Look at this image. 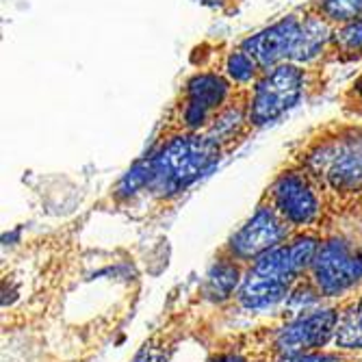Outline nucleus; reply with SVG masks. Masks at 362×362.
Instances as JSON below:
<instances>
[{"mask_svg":"<svg viewBox=\"0 0 362 362\" xmlns=\"http://www.w3.org/2000/svg\"><path fill=\"white\" fill-rule=\"evenodd\" d=\"M286 158L317 178L334 219L362 202V122L330 119L315 126L291 146Z\"/></svg>","mask_w":362,"mask_h":362,"instance_id":"obj_1","label":"nucleus"},{"mask_svg":"<svg viewBox=\"0 0 362 362\" xmlns=\"http://www.w3.org/2000/svg\"><path fill=\"white\" fill-rule=\"evenodd\" d=\"M323 235L298 233L247 265L243 282L230 306L243 313H265L291 300L310 269Z\"/></svg>","mask_w":362,"mask_h":362,"instance_id":"obj_2","label":"nucleus"},{"mask_svg":"<svg viewBox=\"0 0 362 362\" xmlns=\"http://www.w3.org/2000/svg\"><path fill=\"white\" fill-rule=\"evenodd\" d=\"M144 156L148 158L150 178L141 197H150L156 206H168L215 170L228 154L209 135L195 133L154 139Z\"/></svg>","mask_w":362,"mask_h":362,"instance_id":"obj_3","label":"nucleus"},{"mask_svg":"<svg viewBox=\"0 0 362 362\" xmlns=\"http://www.w3.org/2000/svg\"><path fill=\"white\" fill-rule=\"evenodd\" d=\"M332 33L334 26L304 3L274 24L241 40L239 46L258 63L262 72L280 63L321 65Z\"/></svg>","mask_w":362,"mask_h":362,"instance_id":"obj_4","label":"nucleus"},{"mask_svg":"<svg viewBox=\"0 0 362 362\" xmlns=\"http://www.w3.org/2000/svg\"><path fill=\"white\" fill-rule=\"evenodd\" d=\"M362 286V228L351 219L337 223L321 237L315 260L291 300L334 302Z\"/></svg>","mask_w":362,"mask_h":362,"instance_id":"obj_5","label":"nucleus"},{"mask_svg":"<svg viewBox=\"0 0 362 362\" xmlns=\"http://www.w3.org/2000/svg\"><path fill=\"white\" fill-rule=\"evenodd\" d=\"M323 65H300L280 63L272 70H265L258 81L247 89V115L254 135L282 119L302 100H308L315 93L323 91L327 76Z\"/></svg>","mask_w":362,"mask_h":362,"instance_id":"obj_6","label":"nucleus"},{"mask_svg":"<svg viewBox=\"0 0 362 362\" xmlns=\"http://www.w3.org/2000/svg\"><path fill=\"white\" fill-rule=\"evenodd\" d=\"M237 91L239 87H235L221 72L213 68H195L182 81L165 113H163L154 139L206 133L217 113Z\"/></svg>","mask_w":362,"mask_h":362,"instance_id":"obj_7","label":"nucleus"},{"mask_svg":"<svg viewBox=\"0 0 362 362\" xmlns=\"http://www.w3.org/2000/svg\"><path fill=\"white\" fill-rule=\"evenodd\" d=\"M343 300L317 304L291 317L278 319L265 327H256L252 332L239 334V339L265 356L269 362L286 354L330 347L341 319Z\"/></svg>","mask_w":362,"mask_h":362,"instance_id":"obj_8","label":"nucleus"},{"mask_svg":"<svg viewBox=\"0 0 362 362\" xmlns=\"http://www.w3.org/2000/svg\"><path fill=\"white\" fill-rule=\"evenodd\" d=\"M260 195L267 197L295 235H325L337 223L317 178L291 158H286L278 168V172Z\"/></svg>","mask_w":362,"mask_h":362,"instance_id":"obj_9","label":"nucleus"},{"mask_svg":"<svg viewBox=\"0 0 362 362\" xmlns=\"http://www.w3.org/2000/svg\"><path fill=\"white\" fill-rule=\"evenodd\" d=\"M293 235L295 233L291 230V226L278 215L272 202L260 195L252 215L226 239L219 252L228 254L230 258L239 260L241 265L247 267L262 254L278 247Z\"/></svg>","mask_w":362,"mask_h":362,"instance_id":"obj_10","label":"nucleus"},{"mask_svg":"<svg viewBox=\"0 0 362 362\" xmlns=\"http://www.w3.org/2000/svg\"><path fill=\"white\" fill-rule=\"evenodd\" d=\"M245 269L247 267L239 260L217 250L200 282V288H197V300L211 306H230L243 282Z\"/></svg>","mask_w":362,"mask_h":362,"instance_id":"obj_11","label":"nucleus"},{"mask_svg":"<svg viewBox=\"0 0 362 362\" xmlns=\"http://www.w3.org/2000/svg\"><path fill=\"white\" fill-rule=\"evenodd\" d=\"M204 135L215 139L226 150L228 156L237 152L247 139L254 137L250 115H247V89H239L230 98V103L217 113V117L206 128Z\"/></svg>","mask_w":362,"mask_h":362,"instance_id":"obj_12","label":"nucleus"},{"mask_svg":"<svg viewBox=\"0 0 362 362\" xmlns=\"http://www.w3.org/2000/svg\"><path fill=\"white\" fill-rule=\"evenodd\" d=\"M191 306H180L154 327L152 334L141 343V347L130 358V362H170L178 343L185 339L189 327Z\"/></svg>","mask_w":362,"mask_h":362,"instance_id":"obj_13","label":"nucleus"},{"mask_svg":"<svg viewBox=\"0 0 362 362\" xmlns=\"http://www.w3.org/2000/svg\"><path fill=\"white\" fill-rule=\"evenodd\" d=\"M358 61H362V18L334 26L321 65L330 68V65H349Z\"/></svg>","mask_w":362,"mask_h":362,"instance_id":"obj_14","label":"nucleus"},{"mask_svg":"<svg viewBox=\"0 0 362 362\" xmlns=\"http://www.w3.org/2000/svg\"><path fill=\"white\" fill-rule=\"evenodd\" d=\"M332 347L362 356V286L343 300V310Z\"/></svg>","mask_w":362,"mask_h":362,"instance_id":"obj_15","label":"nucleus"},{"mask_svg":"<svg viewBox=\"0 0 362 362\" xmlns=\"http://www.w3.org/2000/svg\"><path fill=\"white\" fill-rule=\"evenodd\" d=\"M308 7L332 26L362 18V0H308Z\"/></svg>","mask_w":362,"mask_h":362,"instance_id":"obj_16","label":"nucleus"},{"mask_svg":"<svg viewBox=\"0 0 362 362\" xmlns=\"http://www.w3.org/2000/svg\"><path fill=\"white\" fill-rule=\"evenodd\" d=\"M360 354H351L339 347H319V349H308V351H298V354H286L276 358L274 362H360Z\"/></svg>","mask_w":362,"mask_h":362,"instance_id":"obj_17","label":"nucleus"},{"mask_svg":"<svg viewBox=\"0 0 362 362\" xmlns=\"http://www.w3.org/2000/svg\"><path fill=\"white\" fill-rule=\"evenodd\" d=\"M206 362H269V360L256 349H252L250 345H245L239 337H235L228 343L219 345L217 349H213Z\"/></svg>","mask_w":362,"mask_h":362,"instance_id":"obj_18","label":"nucleus"},{"mask_svg":"<svg viewBox=\"0 0 362 362\" xmlns=\"http://www.w3.org/2000/svg\"><path fill=\"white\" fill-rule=\"evenodd\" d=\"M341 111L351 119H362V72L349 81L339 95Z\"/></svg>","mask_w":362,"mask_h":362,"instance_id":"obj_19","label":"nucleus"},{"mask_svg":"<svg viewBox=\"0 0 362 362\" xmlns=\"http://www.w3.org/2000/svg\"><path fill=\"white\" fill-rule=\"evenodd\" d=\"M197 3H202L206 7H213L217 11H223V13H235L239 9L241 0H197Z\"/></svg>","mask_w":362,"mask_h":362,"instance_id":"obj_20","label":"nucleus"},{"mask_svg":"<svg viewBox=\"0 0 362 362\" xmlns=\"http://www.w3.org/2000/svg\"><path fill=\"white\" fill-rule=\"evenodd\" d=\"M343 219H351L354 223H358V226L362 228V202H360V204H358V206H356L347 217H343Z\"/></svg>","mask_w":362,"mask_h":362,"instance_id":"obj_21","label":"nucleus"},{"mask_svg":"<svg viewBox=\"0 0 362 362\" xmlns=\"http://www.w3.org/2000/svg\"><path fill=\"white\" fill-rule=\"evenodd\" d=\"M360 362H362V360H360Z\"/></svg>","mask_w":362,"mask_h":362,"instance_id":"obj_22","label":"nucleus"}]
</instances>
